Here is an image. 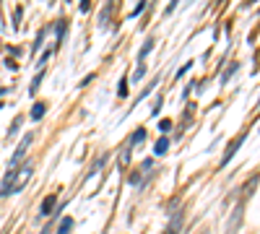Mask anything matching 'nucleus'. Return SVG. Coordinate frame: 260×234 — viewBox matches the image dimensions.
Here are the masks:
<instances>
[{
	"mask_svg": "<svg viewBox=\"0 0 260 234\" xmlns=\"http://www.w3.org/2000/svg\"><path fill=\"white\" fill-rule=\"evenodd\" d=\"M31 141H34V133H26V136H24V141H21V146L16 148V154H13V159L8 161V164H11V169H13V166L18 164V159H21V156H24V154H26V146H29Z\"/></svg>",
	"mask_w": 260,
	"mask_h": 234,
	"instance_id": "nucleus-1",
	"label": "nucleus"
},
{
	"mask_svg": "<svg viewBox=\"0 0 260 234\" xmlns=\"http://www.w3.org/2000/svg\"><path fill=\"white\" fill-rule=\"evenodd\" d=\"M55 203H57V195H47L45 200H42V206H39V219H42V216H50L52 208H55Z\"/></svg>",
	"mask_w": 260,
	"mask_h": 234,
	"instance_id": "nucleus-2",
	"label": "nucleus"
},
{
	"mask_svg": "<svg viewBox=\"0 0 260 234\" xmlns=\"http://www.w3.org/2000/svg\"><path fill=\"white\" fill-rule=\"evenodd\" d=\"M73 224H76V221H73V216H65V219L60 221V226H57V231H55V234H71Z\"/></svg>",
	"mask_w": 260,
	"mask_h": 234,
	"instance_id": "nucleus-3",
	"label": "nucleus"
},
{
	"mask_svg": "<svg viewBox=\"0 0 260 234\" xmlns=\"http://www.w3.org/2000/svg\"><path fill=\"white\" fill-rule=\"evenodd\" d=\"M167 151H169V138L161 136V138L156 141V146H154V154H156V156H164Z\"/></svg>",
	"mask_w": 260,
	"mask_h": 234,
	"instance_id": "nucleus-4",
	"label": "nucleus"
},
{
	"mask_svg": "<svg viewBox=\"0 0 260 234\" xmlns=\"http://www.w3.org/2000/svg\"><path fill=\"white\" fill-rule=\"evenodd\" d=\"M180 224H182V214L177 211V214H175V219H172V224L167 226V231H164V234H177V231H180Z\"/></svg>",
	"mask_w": 260,
	"mask_h": 234,
	"instance_id": "nucleus-5",
	"label": "nucleus"
},
{
	"mask_svg": "<svg viewBox=\"0 0 260 234\" xmlns=\"http://www.w3.org/2000/svg\"><path fill=\"white\" fill-rule=\"evenodd\" d=\"M45 112H47V104H42V102H39V104H34V110H31V115H29V117L37 122V120L45 117Z\"/></svg>",
	"mask_w": 260,
	"mask_h": 234,
	"instance_id": "nucleus-6",
	"label": "nucleus"
},
{
	"mask_svg": "<svg viewBox=\"0 0 260 234\" xmlns=\"http://www.w3.org/2000/svg\"><path fill=\"white\" fill-rule=\"evenodd\" d=\"M141 141H146V127H138V130L130 136V148H133L136 143H141Z\"/></svg>",
	"mask_w": 260,
	"mask_h": 234,
	"instance_id": "nucleus-7",
	"label": "nucleus"
},
{
	"mask_svg": "<svg viewBox=\"0 0 260 234\" xmlns=\"http://www.w3.org/2000/svg\"><path fill=\"white\" fill-rule=\"evenodd\" d=\"M151 50H154V39H148V42H146V45H143V50H141V55H138V57H141V60H146V55H148Z\"/></svg>",
	"mask_w": 260,
	"mask_h": 234,
	"instance_id": "nucleus-8",
	"label": "nucleus"
},
{
	"mask_svg": "<svg viewBox=\"0 0 260 234\" xmlns=\"http://www.w3.org/2000/svg\"><path fill=\"white\" fill-rule=\"evenodd\" d=\"M39 83H42V73H37V76H34V81H31V86H29V94H37V89H39Z\"/></svg>",
	"mask_w": 260,
	"mask_h": 234,
	"instance_id": "nucleus-9",
	"label": "nucleus"
},
{
	"mask_svg": "<svg viewBox=\"0 0 260 234\" xmlns=\"http://www.w3.org/2000/svg\"><path fill=\"white\" fill-rule=\"evenodd\" d=\"M159 130H161V133H169V130H172V120H161V122H159Z\"/></svg>",
	"mask_w": 260,
	"mask_h": 234,
	"instance_id": "nucleus-10",
	"label": "nucleus"
},
{
	"mask_svg": "<svg viewBox=\"0 0 260 234\" xmlns=\"http://www.w3.org/2000/svg\"><path fill=\"white\" fill-rule=\"evenodd\" d=\"M117 94H120V96H127V78H122V81H120V89H117Z\"/></svg>",
	"mask_w": 260,
	"mask_h": 234,
	"instance_id": "nucleus-11",
	"label": "nucleus"
},
{
	"mask_svg": "<svg viewBox=\"0 0 260 234\" xmlns=\"http://www.w3.org/2000/svg\"><path fill=\"white\" fill-rule=\"evenodd\" d=\"M234 73H237V65H232V68H229V71H226V73L221 76V83H226V81H229V78H232Z\"/></svg>",
	"mask_w": 260,
	"mask_h": 234,
	"instance_id": "nucleus-12",
	"label": "nucleus"
},
{
	"mask_svg": "<svg viewBox=\"0 0 260 234\" xmlns=\"http://www.w3.org/2000/svg\"><path fill=\"white\" fill-rule=\"evenodd\" d=\"M143 73H146V65H141V68L133 73V81H141V78H143Z\"/></svg>",
	"mask_w": 260,
	"mask_h": 234,
	"instance_id": "nucleus-13",
	"label": "nucleus"
},
{
	"mask_svg": "<svg viewBox=\"0 0 260 234\" xmlns=\"http://www.w3.org/2000/svg\"><path fill=\"white\" fill-rule=\"evenodd\" d=\"M190 68H192V62H185V65H182V68L177 71V78H180V76H185V73H187Z\"/></svg>",
	"mask_w": 260,
	"mask_h": 234,
	"instance_id": "nucleus-14",
	"label": "nucleus"
},
{
	"mask_svg": "<svg viewBox=\"0 0 260 234\" xmlns=\"http://www.w3.org/2000/svg\"><path fill=\"white\" fill-rule=\"evenodd\" d=\"M201 234H208V231H201Z\"/></svg>",
	"mask_w": 260,
	"mask_h": 234,
	"instance_id": "nucleus-15",
	"label": "nucleus"
}]
</instances>
